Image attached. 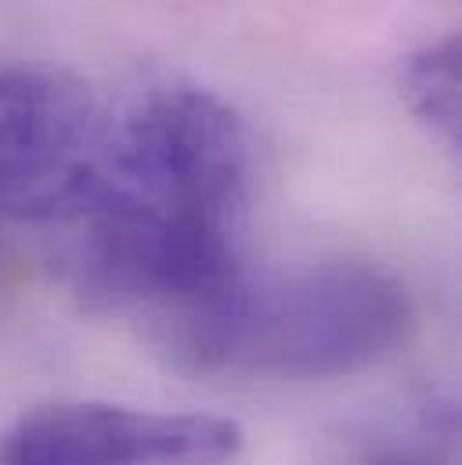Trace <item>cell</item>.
I'll list each match as a JSON object with an SVG mask.
<instances>
[{"instance_id":"5b68a950","label":"cell","mask_w":462,"mask_h":465,"mask_svg":"<svg viewBox=\"0 0 462 465\" xmlns=\"http://www.w3.org/2000/svg\"><path fill=\"white\" fill-rule=\"evenodd\" d=\"M401 94L441 141H459V36L427 44L405 62Z\"/></svg>"},{"instance_id":"7a4b0ae2","label":"cell","mask_w":462,"mask_h":465,"mask_svg":"<svg viewBox=\"0 0 462 465\" xmlns=\"http://www.w3.org/2000/svg\"><path fill=\"white\" fill-rule=\"evenodd\" d=\"M412 325L397 278L365 263H326L225 296L166 325L192 364L275 379H333L394 353Z\"/></svg>"},{"instance_id":"3957f363","label":"cell","mask_w":462,"mask_h":465,"mask_svg":"<svg viewBox=\"0 0 462 465\" xmlns=\"http://www.w3.org/2000/svg\"><path fill=\"white\" fill-rule=\"evenodd\" d=\"M102 123L95 94L76 76L0 65V210L47 221L80 184Z\"/></svg>"},{"instance_id":"6da1fadb","label":"cell","mask_w":462,"mask_h":465,"mask_svg":"<svg viewBox=\"0 0 462 465\" xmlns=\"http://www.w3.org/2000/svg\"><path fill=\"white\" fill-rule=\"evenodd\" d=\"M253 188L242 116L196 84H152L102 123L95 155L47 217L80 296L166 325L225 296Z\"/></svg>"},{"instance_id":"277c9868","label":"cell","mask_w":462,"mask_h":465,"mask_svg":"<svg viewBox=\"0 0 462 465\" xmlns=\"http://www.w3.org/2000/svg\"><path fill=\"white\" fill-rule=\"evenodd\" d=\"M242 430L221 415L47 404L4 440V465H228Z\"/></svg>"},{"instance_id":"8992f818","label":"cell","mask_w":462,"mask_h":465,"mask_svg":"<svg viewBox=\"0 0 462 465\" xmlns=\"http://www.w3.org/2000/svg\"><path fill=\"white\" fill-rule=\"evenodd\" d=\"M368 465H427V462H416V459H405V455H387V459H376Z\"/></svg>"}]
</instances>
